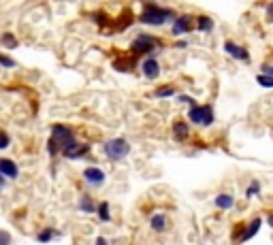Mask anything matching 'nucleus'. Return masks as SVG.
<instances>
[{
    "label": "nucleus",
    "instance_id": "f257e3e1",
    "mask_svg": "<svg viewBox=\"0 0 273 245\" xmlns=\"http://www.w3.org/2000/svg\"><path fill=\"white\" fill-rule=\"evenodd\" d=\"M177 17V11L171 7H162L158 2H145L141 9V13L137 15V21L143 26H152V28H160V26L173 24V19Z\"/></svg>",
    "mask_w": 273,
    "mask_h": 245
},
{
    "label": "nucleus",
    "instance_id": "f03ea898",
    "mask_svg": "<svg viewBox=\"0 0 273 245\" xmlns=\"http://www.w3.org/2000/svg\"><path fill=\"white\" fill-rule=\"evenodd\" d=\"M75 130L66 124H53L51 126V132H49V138H47V153L49 158H58L62 153V149L68 145L71 141H75Z\"/></svg>",
    "mask_w": 273,
    "mask_h": 245
},
{
    "label": "nucleus",
    "instance_id": "7ed1b4c3",
    "mask_svg": "<svg viewBox=\"0 0 273 245\" xmlns=\"http://www.w3.org/2000/svg\"><path fill=\"white\" fill-rule=\"evenodd\" d=\"M100 152L103 156L109 160V162H122L130 156L132 145L126 137H113V138H107V141L100 143Z\"/></svg>",
    "mask_w": 273,
    "mask_h": 245
},
{
    "label": "nucleus",
    "instance_id": "20e7f679",
    "mask_svg": "<svg viewBox=\"0 0 273 245\" xmlns=\"http://www.w3.org/2000/svg\"><path fill=\"white\" fill-rule=\"evenodd\" d=\"M162 47V41L158 39V36L149 34V32H137V36L132 39L130 43V51L135 53V56H154L156 49Z\"/></svg>",
    "mask_w": 273,
    "mask_h": 245
},
{
    "label": "nucleus",
    "instance_id": "39448f33",
    "mask_svg": "<svg viewBox=\"0 0 273 245\" xmlns=\"http://www.w3.org/2000/svg\"><path fill=\"white\" fill-rule=\"evenodd\" d=\"M188 124L209 128L216 124V111L211 105H194L188 109Z\"/></svg>",
    "mask_w": 273,
    "mask_h": 245
},
{
    "label": "nucleus",
    "instance_id": "423d86ee",
    "mask_svg": "<svg viewBox=\"0 0 273 245\" xmlns=\"http://www.w3.org/2000/svg\"><path fill=\"white\" fill-rule=\"evenodd\" d=\"M194 30V15L190 13H177V17L171 24V34L173 36H186Z\"/></svg>",
    "mask_w": 273,
    "mask_h": 245
},
{
    "label": "nucleus",
    "instance_id": "0eeeda50",
    "mask_svg": "<svg viewBox=\"0 0 273 245\" xmlns=\"http://www.w3.org/2000/svg\"><path fill=\"white\" fill-rule=\"evenodd\" d=\"M90 152H92L90 143H81L79 138H75V141H71L66 147L62 149L60 156L66 158V160H83L85 156H90Z\"/></svg>",
    "mask_w": 273,
    "mask_h": 245
},
{
    "label": "nucleus",
    "instance_id": "6e6552de",
    "mask_svg": "<svg viewBox=\"0 0 273 245\" xmlns=\"http://www.w3.org/2000/svg\"><path fill=\"white\" fill-rule=\"evenodd\" d=\"M260 226H263V217H252L248 224H245L243 228H239L237 230V234H235V239H237V243L241 245V243H248V241H252V239L258 234V230H260Z\"/></svg>",
    "mask_w": 273,
    "mask_h": 245
},
{
    "label": "nucleus",
    "instance_id": "1a4fd4ad",
    "mask_svg": "<svg viewBox=\"0 0 273 245\" xmlns=\"http://www.w3.org/2000/svg\"><path fill=\"white\" fill-rule=\"evenodd\" d=\"M224 53L226 56H231L233 60H237V62H243V64H250V51L245 49L243 45H239V43H235V41H224Z\"/></svg>",
    "mask_w": 273,
    "mask_h": 245
},
{
    "label": "nucleus",
    "instance_id": "9d476101",
    "mask_svg": "<svg viewBox=\"0 0 273 245\" xmlns=\"http://www.w3.org/2000/svg\"><path fill=\"white\" fill-rule=\"evenodd\" d=\"M160 73H162V66H160L158 58L156 56H147L141 60V75L149 81H156L160 77Z\"/></svg>",
    "mask_w": 273,
    "mask_h": 245
},
{
    "label": "nucleus",
    "instance_id": "9b49d317",
    "mask_svg": "<svg viewBox=\"0 0 273 245\" xmlns=\"http://www.w3.org/2000/svg\"><path fill=\"white\" fill-rule=\"evenodd\" d=\"M81 175H83L85 184H90L92 188H100V185H105V181H107V173L100 167H96V164H92V167H85L81 170Z\"/></svg>",
    "mask_w": 273,
    "mask_h": 245
},
{
    "label": "nucleus",
    "instance_id": "f8f14e48",
    "mask_svg": "<svg viewBox=\"0 0 273 245\" xmlns=\"http://www.w3.org/2000/svg\"><path fill=\"white\" fill-rule=\"evenodd\" d=\"M0 175H2L7 181H13L19 177V167L15 160L11 158H0Z\"/></svg>",
    "mask_w": 273,
    "mask_h": 245
},
{
    "label": "nucleus",
    "instance_id": "ddd939ff",
    "mask_svg": "<svg viewBox=\"0 0 273 245\" xmlns=\"http://www.w3.org/2000/svg\"><path fill=\"white\" fill-rule=\"evenodd\" d=\"M171 132H173V138L177 143L188 141V137H190V124H188V120H175L173 126H171Z\"/></svg>",
    "mask_w": 273,
    "mask_h": 245
},
{
    "label": "nucleus",
    "instance_id": "4468645a",
    "mask_svg": "<svg viewBox=\"0 0 273 245\" xmlns=\"http://www.w3.org/2000/svg\"><path fill=\"white\" fill-rule=\"evenodd\" d=\"M149 228H152L156 234L167 232V228H169V215H167V213H154V215L149 217Z\"/></svg>",
    "mask_w": 273,
    "mask_h": 245
},
{
    "label": "nucleus",
    "instance_id": "2eb2a0df",
    "mask_svg": "<svg viewBox=\"0 0 273 245\" xmlns=\"http://www.w3.org/2000/svg\"><path fill=\"white\" fill-rule=\"evenodd\" d=\"M216 28V24H213V19L209 15H194V30L203 32V34H209Z\"/></svg>",
    "mask_w": 273,
    "mask_h": 245
},
{
    "label": "nucleus",
    "instance_id": "dca6fc26",
    "mask_svg": "<svg viewBox=\"0 0 273 245\" xmlns=\"http://www.w3.org/2000/svg\"><path fill=\"white\" fill-rule=\"evenodd\" d=\"M96 205H98V202H96L90 194H81V196H79V202H77V209L81 213H85V215H94V213H96Z\"/></svg>",
    "mask_w": 273,
    "mask_h": 245
},
{
    "label": "nucleus",
    "instance_id": "f3484780",
    "mask_svg": "<svg viewBox=\"0 0 273 245\" xmlns=\"http://www.w3.org/2000/svg\"><path fill=\"white\" fill-rule=\"evenodd\" d=\"M213 207L220 211H228L235 207V196L228 194V192H222V194H218L216 199H213Z\"/></svg>",
    "mask_w": 273,
    "mask_h": 245
},
{
    "label": "nucleus",
    "instance_id": "a211bd4d",
    "mask_svg": "<svg viewBox=\"0 0 273 245\" xmlns=\"http://www.w3.org/2000/svg\"><path fill=\"white\" fill-rule=\"evenodd\" d=\"M60 237H62V230H58L53 226H45L43 230L36 232V241L39 243H49L53 239H60Z\"/></svg>",
    "mask_w": 273,
    "mask_h": 245
},
{
    "label": "nucleus",
    "instance_id": "6ab92c4d",
    "mask_svg": "<svg viewBox=\"0 0 273 245\" xmlns=\"http://www.w3.org/2000/svg\"><path fill=\"white\" fill-rule=\"evenodd\" d=\"M175 96H177V88H175V85H171V83H164V85H160V88L154 90V98H158V100L175 98Z\"/></svg>",
    "mask_w": 273,
    "mask_h": 245
},
{
    "label": "nucleus",
    "instance_id": "aec40b11",
    "mask_svg": "<svg viewBox=\"0 0 273 245\" xmlns=\"http://www.w3.org/2000/svg\"><path fill=\"white\" fill-rule=\"evenodd\" d=\"M96 215H98V220L103 222V224H109L111 222V205L107 200H100L98 205H96Z\"/></svg>",
    "mask_w": 273,
    "mask_h": 245
},
{
    "label": "nucleus",
    "instance_id": "412c9836",
    "mask_svg": "<svg viewBox=\"0 0 273 245\" xmlns=\"http://www.w3.org/2000/svg\"><path fill=\"white\" fill-rule=\"evenodd\" d=\"M0 45H2L4 49H15L19 43H17V36H15L13 32H4V34L0 36Z\"/></svg>",
    "mask_w": 273,
    "mask_h": 245
},
{
    "label": "nucleus",
    "instance_id": "4be33fe9",
    "mask_svg": "<svg viewBox=\"0 0 273 245\" xmlns=\"http://www.w3.org/2000/svg\"><path fill=\"white\" fill-rule=\"evenodd\" d=\"M260 192H263V185H260V181L258 179H252L248 184V188H245V199H254V196H258Z\"/></svg>",
    "mask_w": 273,
    "mask_h": 245
},
{
    "label": "nucleus",
    "instance_id": "5701e85b",
    "mask_svg": "<svg viewBox=\"0 0 273 245\" xmlns=\"http://www.w3.org/2000/svg\"><path fill=\"white\" fill-rule=\"evenodd\" d=\"M113 66H115V71H120V73H126V71H130L135 64H132L130 58H120L117 62H113Z\"/></svg>",
    "mask_w": 273,
    "mask_h": 245
},
{
    "label": "nucleus",
    "instance_id": "b1692460",
    "mask_svg": "<svg viewBox=\"0 0 273 245\" xmlns=\"http://www.w3.org/2000/svg\"><path fill=\"white\" fill-rule=\"evenodd\" d=\"M90 19H92L96 26H100V28H105V26L109 24V15H107V13H100V11H96V13L90 15Z\"/></svg>",
    "mask_w": 273,
    "mask_h": 245
},
{
    "label": "nucleus",
    "instance_id": "393cba45",
    "mask_svg": "<svg viewBox=\"0 0 273 245\" xmlns=\"http://www.w3.org/2000/svg\"><path fill=\"white\" fill-rule=\"evenodd\" d=\"M175 100H177L179 105H188V109H190V107H194V105H199L194 96H190V94H177V96H175Z\"/></svg>",
    "mask_w": 273,
    "mask_h": 245
},
{
    "label": "nucleus",
    "instance_id": "a878e982",
    "mask_svg": "<svg viewBox=\"0 0 273 245\" xmlns=\"http://www.w3.org/2000/svg\"><path fill=\"white\" fill-rule=\"evenodd\" d=\"M256 83L260 85V88H265V90H273V79L271 77H265V75H256Z\"/></svg>",
    "mask_w": 273,
    "mask_h": 245
},
{
    "label": "nucleus",
    "instance_id": "bb28decb",
    "mask_svg": "<svg viewBox=\"0 0 273 245\" xmlns=\"http://www.w3.org/2000/svg\"><path fill=\"white\" fill-rule=\"evenodd\" d=\"M0 66L2 68H15L17 66V62H15L11 56H7V53H0Z\"/></svg>",
    "mask_w": 273,
    "mask_h": 245
},
{
    "label": "nucleus",
    "instance_id": "cd10ccee",
    "mask_svg": "<svg viewBox=\"0 0 273 245\" xmlns=\"http://www.w3.org/2000/svg\"><path fill=\"white\" fill-rule=\"evenodd\" d=\"M9 147H11V137H9V132L0 130V152H4V149H9Z\"/></svg>",
    "mask_w": 273,
    "mask_h": 245
},
{
    "label": "nucleus",
    "instance_id": "c85d7f7f",
    "mask_svg": "<svg viewBox=\"0 0 273 245\" xmlns=\"http://www.w3.org/2000/svg\"><path fill=\"white\" fill-rule=\"evenodd\" d=\"M0 245H13L11 232H7V230H0Z\"/></svg>",
    "mask_w": 273,
    "mask_h": 245
},
{
    "label": "nucleus",
    "instance_id": "c756f323",
    "mask_svg": "<svg viewBox=\"0 0 273 245\" xmlns=\"http://www.w3.org/2000/svg\"><path fill=\"white\" fill-rule=\"evenodd\" d=\"M260 75L273 79V64H263V66H260Z\"/></svg>",
    "mask_w": 273,
    "mask_h": 245
},
{
    "label": "nucleus",
    "instance_id": "7c9ffc66",
    "mask_svg": "<svg viewBox=\"0 0 273 245\" xmlns=\"http://www.w3.org/2000/svg\"><path fill=\"white\" fill-rule=\"evenodd\" d=\"M265 13H267V21H273V2L265 4Z\"/></svg>",
    "mask_w": 273,
    "mask_h": 245
},
{
    "label": "nucleus",
    "instance_id": "2f4dec72",
    "mask_svg": "<svg viewBox=\"0 0 273 245\" xmlns=\"http://www.w3.org/2000/svg\"><path fill=\"white\" fill-rule=\"evenodd\" d=\"M94 245H109V239L103 237V234H98V237L94 239Z\"/></svg>",
    "mask_w": 273,
    "mask_h": 245
},
{
    "label": "nucleus",
    "instance_id": "473e14b6",
    "mask_svg": "<svg viewBox=\"0 0 273 245\" xmlns=\"http://www.w3.org/2000/svg\"><path fill=\"white\" fill-rule=\"evenodd\" d=\"M175 47H177V49H188V41H177Z\"/></svg>",
    "mask_w": 273,
    "mask_h": 245
},
{
    "label": "nucleus",
    "instance_id": "72a5a7b5",
    "mask_svg": "<svg viewBox=\"0 0 273 245\" xmlns=\"http://www.w3.org/2000/svg\"><path fill=\"white\" fill-rule=\"evenodd\" d=\"M7 184H9V181L4 179L2 175H0V192H4V188H7Z\"/></svg>",
    "mask_w": 273,
    "mask_h": 245
},
{
    "label": "nucleus",
    "instance_id": "f704fd0d",
    "mask_svg": "<svg viewBox=\"0 0 273 245\" xmlns=\"http://www.w3.org/2000/svg\"><path fill=\"white\" fill-rule=\"evenodd\" d=\"M267 224H269V228H273V213H269V215H267Z\"/></svg>",
    "mask_w": 273,
    "mask_h": 245
}]
</instances>
